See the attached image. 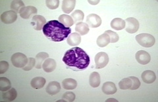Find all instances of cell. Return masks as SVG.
<instances>
[{"mask_svg":"<svg viewBox=\"0 0 158 102\" xmlns=\"http://www.w3.org/2000/svg\"><path fill=\"white\" fill-rule=\"evenodd\" d=\"M59 21L62 23L65 27L69 28L73 26L74 24L73 19L68 14H61V15L59 16Z\"/></svg>","mask_w":158,"mask_h":102,"instance_id":"d4e9b609","label":"cell"},{"mask_svg":"<svg viewBox=\"0 0 158 102\" xmlns=\"http://www.w3.org/2000/svg\"><path fill=\"white\" fill-rule=\"evenodd\" d=\"M17 92L15 88H11L6 92H3L2 98L4 101H13L16 99Z\"/></svg>","mask_w":158,"mask_h":102,"instance_id":"e0dca14e","label":"cell"},{"mask_svg":"<svg viewBox=\"0 0 158 102\" xmlns=\"http://www.w3.org/2000/svg\"><path fill=\"white\" fill-rule=\"evenodd\" d=\"M11 81L6 77L0 78V90L2 92H6L9 89H11Z\"/></svg>","mask_w":158,"mask_h":102,"instance_id":"4316f807","label":"cell"},{"mask_svg":"<svg viewBox=\"0 0 158 102\" xmlns=\"http://www.w3.org/2000/svg\"><path fill=\"white\" fill-rule=\"evenodd\" d=\"M110 43V38L106 33H103V35L98 36L97 39V44L99 47H104L107 46Z\"/></svg>","mask_w":158,"mask_h":102,"instance_id":"603a6c76","label":"cell"},{"mask_svg":"<svg viewBox=\"0 0 158 102\" xmlns=\"http://www.w3.org/2000/svg\"><path fill=\"white\" fill-rule=\"evenodd\" d=\"M105 33L107 34L110 38V42L111 43H116L118 40V36L117 34L112 31H107Z\"/></svg>","mask_w":158,"mask_h":102,"instance_id":"d6a6232c","label":"cell"},{"mask_svg":"<svg viewBox=\"0 0 158 102\" xmlns=\"http://www.w3.org/2000/svg\"><path fill=\"white\" fill-rule=\"evenodd\" d=\"M11 60L13 66L17 68H23L25 67L28 62L27 57L21 53H14L12 55Z\"/></svg>","mask_w":158,"mask_h":102,"instance_id":"277c9868","label":"cell"},{"mask_svg":"<svg viewBox=\"0 0 158 102\" xmlns=\"http://www.w3.org/2000/svg\"><path fill=\"white\" fill-rule=\"evenodd\" d=\"M32 24L34 25V28L36 31H41L44 26L46 24V20L44 17L36 14L32 18Z\"/></svg>","mask_w":158,"mask_h":102,"instance_id":"8fae6325","label":"cell"},{"mask_svg":"<svg viewBox=\"0 0 158 102\" xmlns=\"http://www.w3.org/2000/svg\"><path fill=\"white\" fill-rule=\"evenodd\" d=\"M125 22H127L126 31L130 34H134L139 29V22L133 17H129L126 19Z\"/></svg>","mask_w":158,"mask_h":102,"instance_id":"8992f818","label":"cell"},{"mask_svg":"<svg viewBox=\"0 0 158 102\" xmlns=\"http://www.w3.org/2000/svg\"><path fill=\"white\" fill-rule=\"evenodd\" d=\"M136 61L141 65H147L151 60V57L149 53L144 50H140L136 52L135 55Z\"/></svg>","mask_w":158,"mask_h":102,"instance_id":"9c48e42d","label":"cell"},{"mask_svg":"<svg viewBox=\"0 0 158 102\" xmlns=\"http://www.w3.org/2000/svg\"><path fill=\"white\" fill-rule=\"evenodd\" d=\"M75 94L72 92H67L63 96V99H65L67 101H73L75 100Z\"/></svg>","mask_w":158,"mask_h":102,"instance_id":"e575fe53","label":"cell"},{"mask_svg":"<svg viewBox=\"0 0 158 102\" xmlns=\"http://www.w3.org/2000/svg\"><path fill=\"white\" fill-rule=\"evenodd\" d=\"M71 17L73 19L74 23L77 22H80V21H82L84 19V17H85V14H84V13L82 11L76 10L71 14Z\"/></svg>","mask_w":158,"mask_h":102,"instance_id":"f546056e","label":"cell"},{"mask_svg":"<svg viewBox=\"0 0 158 102\" xmlns=\"http://www.w3.org/2000/svg\"><path fill=\"white\" fill-rule=\"evenodd\" d=\"M67 42L71 46H77L79 45L81 42V35L77 32L70 34L67 38Z\"/></svg>","mask_w":158,"mask_h":102,"instance_id":"5bb4252c","label":"cell"},{"mask_svg":"<svg viewBox=\"0 0 158 102\" xmlns=\"http://www.w3.org/2000/svg\"><path fill=\"white\" fill-rule=\"evenodd\" d=\"M9 65L8 63V62L2 61L0 62V74L2 75L6 72L8 69H9Z\"/></svg>","mask_w":158,"mask_h":102,"instance_id":"d590c367","label":"cell"},{"mask_svg":"<svg viewBox=\"0 0 158 102\" xmlns=\"http://www.w3.org/2000/svg\"><path fill=\"white\" fill-rule=\"evenodd\" d=\"M24 7V4L23 2L20 1V0H16V1H13L11 3V9H13V11L19 13L22 8Z\"/></svg>","mask_w":158,"mask_h":102,"instance_id":"f1b7e54d","label":"cell"},{"mask_svg":"<svg viewBox=\"0 0 158 102\" xmlns=\"http://www.w3.org/2000/svg\"><path fill=\"white\" fill-rule=\"evenodd\" d=\"M96 69H100L104 68L109 62L108 55L105 52H100L95 56Z\"/></svg>","mask_w":158,"mask_h":102,"instance_id":"5b68a950","label":"cell"},{"mask_svg":"<svg viewBox=\"0 0 158 102\" xmlns=\"http://www.w3.org/2000/svg\"><path fill=\"white\" fill-rule=\"evenodd\" d=\"M132 80L128 77L121 80L119 82V83H118V86H119L121 90H128L131 88V87L132 86Z\"/></svg>","mask_w":158,"mask_h":102,"instance_id":"83f0119b","label":"cell"},{"mask_svg":"<svg viewBox=\"0 0 158 102\" xmlns=\"http://www.w3.org/2000/svg\"><path fill=\"white\" fill-rule=\"evenodd\" d=\"M117 89L115 84L112 82H106L102 86V91L107 95H111L116 93Z\"/></svg>","mask_w":158,"mask_h":102,"instance_id":"9a60e30c","label":"cell"},{"mask_svg":"<svg viewBox=\"0 0 158 102\" xmlns=\"http://www.w3.org/2000/svg\"><path fill=\"white\" fill-rule=\"evenodd\" d=\"M126 26L125 21L121 18H115L111 22V27L115 31H121Z\"/></svg>","mask_w":158,"mask_h":102,"instance_id":"d6986e66","label":"cell"},{"mask_svg":"<svg viewBox=\"0 0 158 102\" xmlns=\"http://www.w3.org/2000/svg\"><path fill=\"white\" fill-rule=\"evenodd\" d=\"M46 82V79L44 77H35L32 79L31 82V86L34 89H40L44 86Z\"/></svg>","mask_w":158,"mask_h":102,"instance_id":"44dd1931","label":"cell"},{"mask_svg":"<svg viewBox=\"0 0 158 102\" xmlns=\"http://www.w3.org/2000/svg\"><path fill=\"white\" fill-rule=\"evenodd\" d=\"M129 78L132 80V86L131 87L130 89L131 90H137L138 88H139V87L140 86V82L139 79L135 76H130Z\"/></svg>","mask_w":158,"mask_h":102,"instance_id":"1f68e13d","label":"cell"},{"mask_svg":"<svg viewBox=\"0 0 158 102\" xmlns=\"http://www.w3.org/2000/svg\"><path fill=\"white\" fill-rule=\"evenodd\" d=\"M46 6L50 9H56L58 8L59 6V0H47L46 1Z\"/></svg>","mask_w":158,"mask_h":102,"instance_id":"4dcf8cb0","label":"cell"},{"mask_svg":"<svg viewBox=\"0 0 158 102\" xmlns=\"http://www.w3.org/2000/svg\"><path fill=\"white\" fill-rule=\"evenodd\" d=\"M136 40L139 44L144 47H150L154 45L156 39L152 35L147 33L139 34L136 36Z\"/></svg>","mask_w":158,"mask_h":102,"instance_id":"3957f363","label":"cell"},{"mask_svg":"<svg viewBox=\"0 0 158 102\" xmlns=\"http://www.w3.org/2000/svg\"><path fill=\"white\" fill-rule=\"evenodd\" d=\"M37 9L33 6L24 7L19 11L20 16L24 19H28L32 15H33V14H35L36 15V14H37Z\"/></svg>","mask_w":158,"mask_h":102,"instance_id":"30bf717a","label":"cell"},{"mask_svg":"<svg viewBox=\"0 0 158 102\" xmlns=\"http://www.w3.org/2000/svg\"><path fill=\"white\" fill-rule=\"evenodd\" d=\"M62 84L65 90H74L77 88V82L73 79H66L63 80Z\"/></svg>","mask_w":158,"mask_h":102,"instance_id":"484cf974","label":"cell"},{"mask_svg":"<svg viewBox=\"0 0 158 102\" xmlns=\"http://www.w3.org/2000/svg\"><path fill=\"white\" fill-rule=\"evenodd\" d=\"M44 35L53 42H61L68 38L71 32V29L66 27L57 20L49 21L44 26Z\"/></svg>","mask_w":158,"mask_h":102,"instance_id":"7a4b0ae2","label":"cell"},{"mask_svg":"<svg viewBox=\"0 0 158 102\" xmlns=\"http://www.w3.org/2000/svg\"><path fill=\"white\" fill-rule=\"evenodd\" d=\"M35 65H36V59H34V58L30 57L28 58V64L25 67H23V69L24 71H31L32 68L35 66Z\"/></svg>","mask_w":158,"mask_h":102,"instance_id":"836d02e7","label":"cell"},{"mask_svg":"<svg viewBox=\"0 0 158 102\" xmlns=\"http://www.w3.org/2000/svg\"><path fill=\"white\" fill-rule=\"evenodd\" d=\"M42 68L46 72H52L56 68V62L53 59H48L43 63Z\"/></svg>","mask_w":158,"mask_h":102,"instance_id":"ac0fdd59","label":"cell"},{"mask_svg":"<svg viewBox=\"0 0 158 102\" xmlns=\"http://www.w3.org/2000/svg\"><path fill=\"white\" fill-rule=\"evenodd\" d=\"M100 75L97 72H93L89 78V83L92 88H97L100 84Z\"/></svg>","mask_w":158,"mask_h":102,"instance_id":"ffe728a7","label":"cell"},{"mask_svg":"<svg viewBox=\"0 0 158 102\" xmlns=\"http://www.w3.org/2000/svg\"><path fill=\"white\" fill-rule=\"evenodd\" d=\"M143 82L146 84H152L156 79V75L155 72L150 70H147L144 71L141 75Z\"/></svg>","mask_w":158,"mask_h":102,"instance_id":"7c38bea8","label":"cell"},{"mask_svg":"<svg viewBox=\"0 0 158 102\" xmlns=\"http://www.w3.org/2000/svg\"><path fill=\"white\" fill-rule=\"evenodd\" d=\"M75 31L81 36L86 35L89 32V27L85 22H78L75 27Z\"/></svg>","mask_w":158,"mask_h":102,"instance_id":"cb8c5ba5","label":"cell"},{"mask_svg":"<svg viewBox=\"0 0 158 102\" xmlns=\"http://www.w3.org/2000/svg\"><path fill=\"white\" fill-rule=\"evenodd\" d=\"M61 90V86L59 84V82L56 81H52L48 83V86H46V90L47 93L51 96L56 95Z\"/></svg>","mask_w":158,"mask_h":102,"instance_id":"4fadbf2b","label":"cell"},{"mask_svg":"<svg viewBox=\"0 0 158 102\" xmlns=\"http://www.w3.org/2000/svg\"><path fill=\"white\" fill-rule=\"evenodd\" d=\"M17 19V13L13 10H10L4 12L1 15V20L5 23L9 25V24L13 23L16 21Z\"/></svg>","mask_w":158,"mask_h":102,"instance_id":"52a82bcc","label":"cell"},{"mask_svg":"<svg viewBox=\"0 0 158 102\" xmlns=\"http://www.w3.org/2000/svg\"><path fill=\"white\" fill-rule=\"evenodd\" d=\"M63 61L71 69L82 71L86 69L90 64V57L82 48L74 47L66 51Z\"/></svg>","mask_w":158,"mask_h":102,"instance_id":"6da1fadb","label":"cell"},{"mask_svg":"<svg viewBox=\"0 0 158 102\" xmlns=\"http://www.w3.org/2000/svg\"><path fill=\"white\" fill-rule=\"evenodd\" d=\"M76 4L75 0H64L62 3L61 9L64 13H70L75 9Z\"/></svg>","mask_w":158,"mask_h":102,"instance_id":"2e32d148","label":"cell"},{"mask_svg":"<svg viewBox=\"0 0 158 102\" xmlns=\"http://www.w3.org/2000/svg\"><path fill=\"white\" fill-rule=\"evenodd\" d=\"M49 57L48 53L46 52H40L38 53L36 56V68L40 69L42 67V63L45 61Z\"/></svg>","mask_w":158,"mask_h":102,"instance_id":"7402d4cb","label":"cell"},{"mask_svg":"<svg viewBox=\"0 0 158 102\" xmlns=\"http://www.w3.org/2000/svg\"><path fill=\"white\" fill-rule=\"evenodd\" d=\"M118 101L117 100H113V98H110V100H107V101Z\"/></svg>","mask_w":158,"mask_h":102,"instance_id":"74e56055","label":"cell"},{"mask_svg":"<svg viewBox=\"0 0 158 102\" xmlns=\"http://www.w3.org/2000/svg\"><path fill=\"white\" fill-rule=\"evenodd\" d=\"M86 24L91 28H98L101 25L102 18L96 14H90L86 17Z\"/></svg>","mask_w":158,"mask_h":102,"instance_id":"ba28073f","label":"cell"},{"mask_svg":"<svg viewBox=\"0 0 158 102\" xmlns=\"http://www.w3.org/2000/svg\"><path fill=\"white\" fill-rule=\"evenodd\" d=\"M88 2L91 5H94V6H95V5L98 4L99 2H100V1H99V0H97V1H88Z\"/></svg>","mask_w":158,"mask_h":102,"instance_id":"8d00e7d4","label":"cell"}]
</instances>
